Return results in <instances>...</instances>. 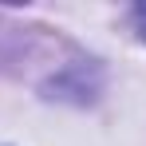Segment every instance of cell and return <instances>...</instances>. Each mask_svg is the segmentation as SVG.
Wrapping results in <instances>:
<instances>
[{
	"label": "cell",
	"instance_id": "6da1fadb",
	"mask_svg": "<svg viewBox=\"0 0 146 146\" xmlns=\"http://www.w3.org/2000/svg\"><path fill=\"white\" fill-rule=\"evenodd\" d=\"M134 20H138V28H142V36H146V4L134 8Z\"/></svg>",
	"mask_w": 146,
	"mask_h": 146
}]
</instances>
